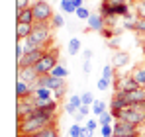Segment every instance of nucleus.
I'll return each instance as SVG.
<instances>
[{"label":"nucleus","mask_w":145,"mask_h":137,"mask_svg":"<svg viewBox=\"0 0 145 137\" xmlns=\"http://www.w3.org/2000/svg\"><path fill=\"white\" fill-rule=\"evenodd\" d=\"M49 123H53V119H47V117L31 114L29 117L20 119V123H18V133L24 135V137H33L35 133H39L43 127H47Z\"/></svg>","instance_id":"f257e3e1"},{"label":"nucleus","mask_w":145,"mask_h":137,"mask_svg":"<svg viewBox=\"0 0 145 137\" xmlns=\"http://www.w3.org/2000/svg\"><path fill=\"white\" fill-rule=\"evenodd\" d=\"M49 25L45 22H35L33 23V29L29 33V37H25V47L27 49H45V45L49 43Z\"/></svg>","instance_id":"f03ea898"},{"label":"nucleus","mask_w":145,"mask_h":137,"mask_svg":"<svg viewBox=\"0 0 145 137\" xmlns=\"http://www.w3.org/2000/svg\"><path fill=\"white\" fill-rule=\"evenodd\" d=\"M57 61H59V51L57 49H49V51L43 53V57L33 65V68L37 70V74H49L53 68L59 65Z\"/></svg>","instance_id":"7ed1b4c3"},{"label":"nucleus","mask_w":145,"mask_h":137,"mask_svg":"<svg viewBox=\"0 0 145 137\" xmlns=\"http://www.w3.org/2000/svg\"><path fill=\"white\" fill-rule=\"evenodd\" d=\"M31 12H33L35 22H47V20L53 18V8L49 6V2H45V0H37V2H33Z\"/></svg>","instance_id":"20e7f679"},{"label":"nucleus","mask_w":145,"mask_h":137,"mask_svg":"<svg viewBox=\"0 0 145 137\" xmlns=\"http://www.w3.org/2000/svg\"><path fill=\"white\" fill-rule=\"evenodd\" d=\"M137 125L129 123V121H123V119H116L114 123V137H131L137 135Z\"/></svg>","instance_id":"39448f33"},{"label":"nucleus","mask_w":145,"mask_h":137,"mask_svg":"<svg viewBox=\"0 0 145 137\" xmlns=\"http://www.w3.org/2000/svg\"><path fill=\"white\" fill-rule=\"evenodd\" d=\"M43 53H45V49H27V53H25L24 57L18 61V68H24V67H33L41 57H43Z\"/></svg>","instance_id":"423d86ee"},{"label":"nucleus","mask_w":145,"mask_h":137,"mask_svg":"<svg viewBox=\"0 0 145 137\" xmlns=\"http://www.w3.org/2000/svg\"><path fill=\"white\" fill-rule=\"evenodd\" d=\"M37 78H39V74H37V70H35L33 67L18 68V80H25V82H31V84L35 86Z\"/></svg>","instance_id":"0eeeda50"},{"label":"nucleus","mask_w":145,"mask_h":137,"mask_svg":"<svg viewBox=\"0 0 145 137\" xmlns=\"http://www.w3.org/2000/svg\"><path fill=\"white\" fill-rule=\"evenodd\" d=\"M135 88H139V84L135 82V78H133L131 74L120 78L118 84H116V90H120V92H131V90H135Z\"/></svg>","instance_id":"6e6552de"},{"label":"nucleus","mask_w":145,"mask_h":137,"mask_svg":"<svg viewBox=\"0 0 145 137\" xmlns=\"http://www.w3.org/2000/svg\"><path fill=\"white\" fill-rule=\"evenodd\" d=\"M86 25H88V29H92V31H102V29L106 27V18H104L102 14H92V16L86 20Z\"/></svg>","instance_id":"1a4fd4ad"},{"label":"nucleus","mask_w":145,"mask_h":137,"mask_svg":"<svg viewBox=\"0 0 145 137\" xmlns=\"http://www.w3.org/2000/svg\"><path fill=\"white\" fill-rule=\"evenodd\" d=\"M33 84L31 82H25V80H18L16 82V96H18V100L20 98H27V96H31L33 94Z\"/></svg>","instance_id":"9d476101"},{"label":"nucleus","mask_w":145,"mask_h":137,"mask_svg":"<svg viewBox=\"0 0 145 137\" xmlns=\"http://www.w3.org/2000/svg\"><path fill=\"white\" fill-rule=\"evenodd\" d=\"M31 29H33V23H22V22H18V23H16V39H18V41H22V39H25V37H29Z\"/></svg>","instance_id":"9b49d317"},{"label":"nucleus","mask_w":145,"mask_h":137,"mask_svg":"<svg viewBox=\"0 0 145 137\" xmlns=\"http://www.w3.org/2000/svg\"><path fill=\"white\" fill-rule=\"evenodd\" d=\"M127 63H129V53H125V51H116L114 53V57H112V65L114 67L121 68V67H125Z\"/></svg>","instance_id":"f8f14e48"},{"label":"nucleus","mask_w":145,"mask_h":137,"mask_svg":"<svg viewBox=\"0 0 145 137\" xmlns=\"http://www.w3.org/2000/svg\"><path fill=\"white\" fill-rule=\"evenodd\" d=\"M80 106H82V98H80L78 94H72L71 98H69V102L65 104V110H67L69 114H74V112H78Z\"/></svg>","instance_id":"ddd939ff"},{"label":"nucleus","mask_w":145,"mask_h":137,"mask_svg":"<svg viewBox=\"0 0 145 137\" xmlns=\"http://www.w3.org/2000/svg\"><path fill=\"white\" fill-rule=\"evenodd\" d=\"M18 22H22V23H35L33 12H31V6L25 8V10H22V12H18Z\"/></svg>","instance_id":"4468645a"},{"label":"nucleus","mask_w":145,"mask_h":137,"mask_svg":"<svg viewBox=\"0 0 145 137\" xmlns=\"http://www.w3.org/2000/svg\"><path fill=\"white\" fill-rule=\"evenodd\" d=\"M33 137H59V131H57V125L55 123H49L47 127H43L39 133H35Z\"/></svg>","instance_id":"2eb2a0df"},{"label":"nucleus","mask_w":145,"mask_h":137,"mask_svg":"<svg viewBox=\"0 0 145 137\" xmlns=\"http://www.w3.org/2000/svg\"><path fill=\"white\" fill-rule=\"evenodd\" d=\"M131 76L135 78V82H137L139 86H143V88H145V67L135 68V70L131 72Z\"/></svg>","instance_id":"dca6fc26"},{"label":"nucleus","mask_w":145,"mask_h":137,"mask_svg":"<svg viewBox=\"0 0 145 137\" xmlns=\"http://www.w3.org/2000/svg\"><path fill=\"white\" fill-rule=\"evenodd\" d=\"M49 74H51V76H55V78H63V80H65V78L69 76V70L63 67V65H57V67L53 68Z\"/></svg>","instance_id":"f3484780"},{"label":"nucleus","mask_w":145,"mask_h":137,"mask_svg":"<svg viewBox=\"0 0 145 137\" xmlns=\"http://www.w3.org/2000/svg\"><path fill=\"white\" fill-rule=\"evenodd\" d=\"M61 12H65V14H76V6L72 4L71 0H61Z\"/></svg>","instance_id":"a211bd4d"},{"label":"nucleus","mask_w":145,"mask_h":137,"mask_svg":"<svg viewBox=\"0 0 145 137\" xmlns=\"http://www.w3.org/2000/svg\"><path fill=\"white\" fill-rule=\"evenodd\" d=\"M80 39L78 37H71V41H69V53L71 55H76L78 51H80Z\"/></svg>","instance_id":"6ab92c4d"},{"label":"nucleus","mask_w":145,"mask_h":137,"mask_svg":"<svg viewBox=\"0 0 145 137\" xmlns=\"http://www.w3.org/2000/svg\"><path fill=\"white\" fill-rule=\"evenodd\" d=\"M106 112V104L102 102V100H94V104H92V114L94 115H102Z\"/></svg>","instance_id":"aec40b11"},{"label":"nucleus","mask_w":145,"mask_h":137,"mask_svg":"<svg viewBox=\"0 0 145 137\" xmlns=\"http://www.w3.org/2000/svg\"><path fill=\"white\" fill-rule=\"evenodd\" d=\"M133 29H135L137 33H145V18L143 16H137V18L133 20Z\"/></svg>","instance_id":"412c9836"},{"label":"nucleus","mask_w":145,"mask_h":137,"mask_svg":"<svg viewBox=\"0 0 145 137\" xmlns=\"http://www.w3.org/2000/svg\"><path fill=\"white\" fill-rule=\"evenodd\" d=\"M112 121H114V115L108 114V112H104L102 115H98V123H100V125H112Z\"/></svg>","instance_id":"4be33fe9"},{"label":"nucleus","mask_w":145,"mask_h":137,"mask_svg":"<svg viewBox=\"0 0 145 137\" xmlns=\"http://www.w3.org/2000/svg\"><path fill=\"white\" fill-rule=\"evenodd\" d=\"M69 137H82V125L80 123H72L69 127Z\"/></svg>","instance_id":"5701e85b"},{"label":"nucleus","mask_w":145,"mask_h":137,"mask_svg":"<svg viewBox=\"0 0 145 137\" xmlns=\"http://www.w3.org/2000/svg\"><path fill=\"white\" fill-rule=\"evenodd\" d=\"M74 16H76L78 20H88L92 14L88 12V8H86V6H80V8H76V14H74Z\"/></svg>","instance_id":"b1692460"},{"label":"nucleus","mask_w":145,"mask_h":137,"mask_svg":"<svg viewBox=\"0 0 145 137\" xmlns=\"http://www.w3.org/2000/svg\"><path fill=\"white\" fill-rule=\"evenodd\" d=\"M51 25H53L55 29L63 27V25H65V20H63V16H61V14H55V16L51 18Z\"/></svg>","instance_id":"393cba45"},{"label":"nucleus","mask_w":145,"mask_h":137,"mask_svg":"<svg viewBox=\"0 0 145 137\" xmlns=\"http://www.w3.org/2000/svg\"><path fill=\"white\" fill-rule=\"evenodd\" d=\"M80 98H82V104H84V106H92V104H94V94H92V92H84V94H80Z\"/></svg>","instance_id":"a878e982"},{"label":"nucleus","mask_w":145,"mask_h":137,"mask_svg":"<svg viewBox=\"0 0 145 137\" xmlns=\"http://www.w3.org/2000/svg\"><path fill=\"white\" fill-rule=\"evenodd\" d=\"M96 88L98 90H108V88H110V78H104V76H100V78H98V82H96Z\"/></svg>","instance_id":"bb28decb"},{"label":"nucleus","mask_w":145,"mask_h":137,"mask_svg":"<svg viewBox=\"0 0 145 137\" xmlns=\"http://www.w3.org/2000/svg\"><path fill=\"white\" fill-rule=\"evenodd\" d=\"M25 53H27V47H22V41H16V59H18V61H20V59H22V57H24Z\"/></svg>","instance_id":"cd10ccee"},{"label":"nucleus","mask_w":145,"mask_h":137,"mask_svg":"<svg viewBox=\"0 0 145 137\" xmlns=\"http://www.w3.org/2000/svg\"><path fill=\"white\" fill-rule=\"evenodd\" d=\"M102 137H114V125H102Z\"/></svg>","instance_id":"c85d7f7f"},{"label":"nucleus","mask_w":145,"mask_h":137,"mask_svg":"<svg viewBox=\"0 0 145 137\" xmlns=\"http://www.w3.org/2000/svg\"><path fill=\"white\" fill-rule=\"evenodd\" d=\"M112 70H114V65H106V67L102 68V76L112 80Z\"/></svg>","instance_id":"c756f323"},{"label":"nucleus","mask_w":145,"mask_h":137,"mask_svg":"<svg viewBox=\"0 0 145 137\" xmlns=\"http://www.w3.org/2000/svg\"><path fill=\"white\" fill-rule=\"evenodd\" d=\"M27 2H29V0H16V12H22L25 8H29Z\"/></svg>","instance_id":"7c9ffc66"},{"label":"nucleus","mask_w":145,"mask_h":137,"mask_svg":"<svg viewBox=\"0 0 145 137\" xmlns=\"http://www.w3.org/2000/svg\"><path fill=\"white\" fill-rule=\"evenodd\" d=\"M86 127L94 131V129H96V127H98V121H96V119H86Z\"/></svg>","instance_id":"2f4dec72"},{"label":"nucleus","mask_w":145,"mask_h":137,"mask_svg":"<svg viewBox=\"0 0 145 137\" xmlns=\"http://www.w3.org/2000/svg\"><path fill=\"white\" fill-rule=\"evenodd\" d=\"M123 2H127V0H104V4H108V6H118V4H123Z\"/></svg>","instance_id":"473e14b6"},{"label":"nucleus","mask_w":145,"mask_h":137,"mask_svg":"<svg viewBox=\"0 0 145 137\" xmlns=\"http://www.w3.org/2000/svg\"><path fill=\"white\" fill-rule=\"evenodd\" d=\"M108 45H110V47H118V45H120V37L114 35L112 39H108Z\"/></svg>","instance_id":"72a5a7b5"},{"label":"nucleus","mask_w":145,"mask_h":137,"mask_svg":"<svg viewBox=\"0 0 145 137\" xmlns=\"http://www.w3.org/2000/svg\"><path fill=\"white\" fill-rule=\"evenodd\" d=\"M100 33H102V35H104V37H106V39H112V37H114V33H112V31H110V29H108V27H104V29H102V31H100Z\"/></svg>","instance_id":"f704fd0d"},{"label":"nucleus","mask_w":145,"mask_h":137,"mask_svg":"<svg viewBox=\"0 0 145 137\" xmlns=\"http://www.w3.org/2000/svg\"><path fill=\"white\" fill-rule=\"evenodd\" d=\"M88 112H90V110H88V106H84V104H82V106L78 108V114H80V115H84V117L88 115Z\"/></svg>","instance_id":"c9c22d12"},{"label":"nucleus","mask_w":145,"mask_h":137,"mask_svg":"<svg viewBox=\"0 0 145 137\" xmlns=\"http://www.w3.org/2000/svg\"><path fill=\"white\" fill-rule=\"evenodd\" d=\"M82 137H92V129H88L86 125L82 127Z\"/></svg>","instance_id":"e433bc0d"},{"label":"nucleus","mask_w":145,"mask_h":137,"mask_svg":"<svg viewBox=\"0 0 145 137\" xmlns=\"http://www.w3.org/2000/svg\"><path fill=\"white\" fill-rule=\"evenodd\" d=\"M90 59H92V51L86 49V51H84V61H90Z\"/></svg>","instance_id":"4c0bfd02"},{"label":"nucleus","mask_w":145,"mask_h":137,"mask_svg":"<svg viewBox=\"0 0 145 137\" xmlns=\"http://www.w3.org/2000/svg\"><path fill=\"white\" fill-rule=\"evenodd\" d=\"M90 72V61H84V74Z\"/></svg>","instance_id":"58836bf2"},{"label":"nucleus","mask_w":145,"mask_h":137,"mask_svg":"<svg viewBox=\"0 0 145 137\" xmlns=\"http://www.w3.org/2000/svg\"><path fill=\"white\" fill-rule=\"evenodd\" d=\"M71 2L74 4V6H76V8H80V6L84 4V0H71Z\"/></svg>","instance_id":"ea45409f"},{"label":"nucleus","mask_w":145,"mask_h":137,"mask_svg":"<svg viewBox=\"0 0 145 137\" xmlns=\"http://www.w3.org/2000/svg\"><path fill=\"white\" fill-rule=\"evenodd\" d=\"M20 137H24V135H20Z\"/></svg>","instance_id":"a19ab883"}]
</instances>
